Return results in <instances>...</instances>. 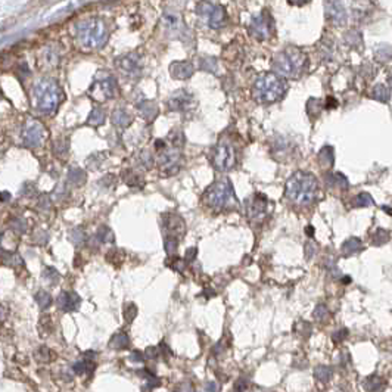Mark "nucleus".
Returning a JSON list of instances; mask_svg holds the SVG:
<instances>
[{"label":"nucleus","instance_id":"12","mask_svg":"<svg viewBox=\"0 0 392 392\" xmlns=\"http://www.w3.org/2000/svg\"><path fill=\"white\" fill-rule=\"evenodd\" d=\"M46 136L44 127L42 123H39L37 120H30L27 124L24 126L22 131H21V139H22V145L25 148H37L43 143V139Z\"/></svg>","mask_w":392,"mask_h":392},{"label":"nucleus","instance_id":"54","mask_svg":"<svg viewBox=\"0 0 392 392\" xmlns=\"http://www.w3.org/2000/svg\"><path fill=\"white\" fill-rule=\"evenodd\" d=\"M174 270H177V271H183L184 268H186V260H179L177 257L174 258V266H173Z\"/></svg>","mask_w":392,"mask_h":392},{"label":"nucleus","instance_id":"35","mask_svg":"<svg viewBox=\"0 0 392 392\" xmlns=\"http://www.w3.org/2000/svg\"><path fill=\"white\" fill-rule=\"evenodd\" d=\"M333 148H330V146H324L322 151H320V154H319V161H320V164L324 165V167H330L332 164H333Z\"/></svg>","mask_w":392,"mask_h":392},{"label":"nucleus","instance_id":"56","mask_svg":"<svg viewBox=\"0 0 392 392\" xmlns=\"http://www.w3.org/2000/svg\"><path fill=\"white\" fill-rule=\"evenodd\" d=\"M174 392H193V388L189 382H184L180 386H177V391Z\"/></svg>","mask_w":392,"mask_h":392},{"label":"nucleus","instance_id":"59","mask_svg":"<svg viewBox=\"0 0 392 392\" xmlns=\"http://www.w3.org/2000/svg\"><path fill=\"white\" fill-rule=\"evenodd\" d=\"M336 106V100L333 98H327V105L326 108H335Z\"/></svg>","mask_w":392,"mask_h":392},{"label":"nucleus","instance_id":"2","mask_svg":"<svg viewBox=\"0 0 392 392\" xmlns=\"http://www.w3.org/2000/svg\"><path fill=\"white\" fill-rule=\"evenodd\" d=\"M108 37H109L108 27H106L105 21L100 18L84 19L81 22H78L75 27L77 42L81 47L89 49V50L103 47L108 42Z\"/></svg>","mask_w":392,"mask_h":392},{"label":"nucleus","instance_id":"5","mask_svg":"<svg viewBox=\"0 0 392 392\" xmlns=\"http://www.w3.org/2000/svg\"><path fill=\"white\" fill-rule=\"evenodd\" d=\"M62 98V89L53 78H43L33 87V106L42 114H53Z\"/></svg>","mask_w":392,"mask_h":392},{"label":"nucleus","instance_id":"50","mask_svg":"<svg viewBox=\"0 0 392 392\" xmlns=\"http://www.w3.org/2000/svg\"><path fill=\"white\" fill-rule=\"evenodd\" d=\"M347 336H348V330H347V329H339V330H336L335 333L332 335V339H333V342H336V344H341Z\"/></svg>","mask_w":392,"mask_h":392},{"label":"nucleus","instance_id":"16","mask_svg":"<svg viewBox=\"0 0 392 392\" xmlns=\"http://www.w3.org/2000/svg\"><path fill=\"white\" fill-rule=\"evenodd\" d=\"M115 65L123 74L128 77H137L142 72V64L137 53H128V55L121 56L115 61Z\"/></svg>","mask_w":392,"mask_h":392},{"label":"nucleus","instance_id":"3","mask_svg":"<svg viewBox=\"0 0 392 392\" xmlns=\"http://www.w3.org/2000/svg\"><path fill=\"white\" fill-rule=\"evenodd\" d=\"M271 67L280 77L296 78L307 67V55L301 49L289 46L273 58Z\"/></svg>","mask_w":392,"mask_h":392},{"label":"nucleus","instance_id":"10","mask_svg":"<svg viewBox=\"0 0 392 392\" xmlns=\"http://www.w3.org/2000/svg\"><path fill=\"white\" fill-rule=\"evenodd\" d=\"M273 28H274V24H273V16L271 14L264 9L261 11L257 16H254L248 25V31L251 34L254 39L257 40H267L271 33H273Z\"/></svg>","mask_w":392,"mask_h":392},{"label":"nucleus","instance_id":"34","mask_svg":"<svg viewBox=\"0 0 392 392\" xmlns=\"http://www.w3.org/2000/svg\"><path fill=\"white\" fill-rule=\"evenodd\" d=\"M105 123V112L102 111L100 108H95L93 111L90 112L89 118H87V124L93 127L102 126Z\"/></svg>","mask_w":392,"mask_h":392},{"label":"nucleus","instance_id":"51","mask_svg":"<svg viewBox=\"0 0 392 392\" xmlns=\"http://www.w3.org/2000/svg\"><path fill=\"white\" fill-rule=\"evenodd\" d=\"M145 358H146V357H145V354H143V352H140V351H133V352L130 354V361H131V363H137V364L143 363V361H145Z\"/></svg>","mask_w":392,"mask_h":392},{"label":"nucleus","instance_id":"7","mask_svg":"<svg viewBox=\"0 0 392 392\" xmlns=\"http://www.w3.org/2000/svg\"><path fill=\"white\" fill-rule=\"evenodd\" d=\"M117 90H118V87H117L115 77L109 72L99 71L89 89V95L99 102H103V100L114 98L117 95Z\"/></svg>","mask_w":392,"mask_h":392},{"label":"nucleus","instance_id":"49","mask_svg":"<svg viewBox=\"0 0 392 392\" xmlns=\"http://www.w3.org/2000/svg\"><path fill=\"white\" fill-rule=\"evenodd\" d=\"M313 109H316V115L320 114V109H322V103L319 99H310L307 103V112L311 115L313 114Z\"/></svg>","mask_w":392,"mask_h":392},{"label":"nucleus","instance_id":"17","mask_svg":"<svg viewBox=\"0 0 392 392\" xmlns=\"http://www.w3.org/2000/svg\"><path fill=\"white\" fill-rule=\"evenodd\" d=\"M164 229L167 232L168 238H176L179 240L183 238V235L186 232V226H184L183 218L179 214H174V212H168L164 215Z\"/></svg>","mask_w":392,"mask_h":392},{"label":"nucleus","instance_id":"14","mask_svg":"<svg viewBox=\"0 0 392 392\" xmlns=\"http://www.w3.org/2000/svg\"><path fill=\"white\" fill-rule=\"evenodd\" d=\"M159 165H161L162 173L167 176H174L176 173H179V170L182 167V154H180L179 148L171 146L170 149L161 151Z\"/></svg>","mask_w":392,"mask_h":392},{"label":"nucleus","instance_id":"4","mask_svg":"<svg viewBox=\"0 0 392 392\" xmlns=\"http://www.w3.org/2000/svg\"><path fill=\"white\" fill-rule=\"evenodd\" d=\"M286 92V81L276 72H263L257 77L252 96L258 103H273L283 98Z\"/></svg>","mask_w":392,"mask_h":392},{"label":"nucleus","instance_id":"11","mask_svg":"<svg viewBox=\"0 0 392 392\" xmlns=\"http://www.w3.org/2000/svg\"><path fill=\"white\" fill-rule=\"evenodd\" d=\"M245 210H246V217L252 223H261L270 214V201L267 199L266 195L255 193L246 199Z\"/></svg>","mask_w":392,"mask_h":392},{"label":"nucleus","instance_id":"27","mask_svg":"<svg viewBox=\"0 0 392 392\" xmlns=\"http://www.w3.org/2000/svg\"><path fill=\"white\" fill-rule=\"evenodd\" d=\"M112 123H114V126L124 128V127L130 126L131 117L124 109H115V111L112 112Z\"/></svg>","mask_w":392,"mask_h":392},{"label":"nucleus","instance_id":"48","mask_svg":"<svg viewBox=\"0 0 392 392\" xmlns=\"http://www.w3.org/2000/svg\"><path fill=\"white\" fill-rule=\"evenodd\" d=\"M52 358H53V357H52V351L49 350V348L42 347L40 350L37 351V360H39V361H42V363H49Z\"/></svg>","mask_w":392,"mask_h":392},{"label":"nucleus","instance_id":"25","mask_svg":"<svg viewBox=\"0 0 392 392\" xmlns=\"http://www.w3.org/2000/svg\"><path fill=\"white\" fill-rule=\"evenodd\" d=\"M361 248H363V245H361V240H360V239L350 238L348 240H345V242L342 243L341 251H342V255H344V257H351V255H354L355 252L361 251Z\"/></svg>","mask_w":392,"mask_h":392},{"label":"nucleus","instance_id":"18","mask_svg":"<svg viewBox=\"0 0 392 392\" xmlns=\"http://www.w3.org/2000/svg\"><path fill=\"white\" fill-rule=\"evenodd\" d=\"M324 9H326V16L335 25H344L347 22L348 15H347L344 3H341V2H326Z\"/></svg>","mask_w":392,"mask_h":392},{"label":"nucleus","instance_id":"20","mask_svg":"<svg viewBox=\"0 0 392 392\" xmlns=\"http://www.w3.org/2000/svg\"><path fill=\"white\" fill-rule=\"evenodd\" d=\"M193 65L187 61H177L170 65V74L173 78L177 80H187L193 75Z\"/></svg>","mask_w":392,"mask_h":392},{"label":"nucleus","instance_id":"9","mask_svg":"<svg viewBox=\"0 0 392 392\" xmlns=\"http://www.w3.org/2000/svg\"><path fill=\"white\" fill-rule=\"evenodd\" d=\"M210 159L212 167L215 168V170H218V171H229L230 168H233L235 162H236L235 149H233L232 145L220 142L217 146H214L211 149Z\"/></svg>","mask_w":392,"mask_h":392},{"label":"nucleus","instance_id":"60","mask_svg":"<svg viewBox=\"0 0 392 392\" xmlns=\"http://www.w3.org/2000/svg\"><path fill=\"white\" fill-rule=\"evenodd\" d=\"M2 198H3L2 201H3V202H6V201H8V198H9V193H8V192H3V193H2Z\"/></svg>","mask_w":392,"mask_h":392},{"label":"nucleus","instance_id":"28","mask_svg":"<svg viewBox=\"0 0 392 392\" xmlns=\"http://www.w3.org/2000/svg\"><path fill=\"white\" fill-rule=\"evenodd\" d=\"M372 98L376 99V100H379V102L386 103V102H389V99H391V92L388 90V87H386V86H383V84H378V86H375V87H373V90H372Z\"/></svg>","mask_w":392,"mask_h":392},{"label":"nucleus","instance_id":"58","mask_svg":"<svg viewBox=\"0 0 392 392\" xmlns=\"http://www.w3.org/2000/svg\"><path fill=\"white\" fill-rule=\"evenodd\" d=\"M305 251H307V257L308 258H311L313 255H314V251H316V246H314V243H307L305 245Z\"/></svg>","mask_w":392,"mask_h":392},{"label":"nucleus","instance_id":"40","mask_svg":"<svg viewBox=\"0 0 392 392\" xmlns=\"http://www.w3.org/2000/svg\"><path fill=\"white\" fill-rule=\"evenodd\" d=\"M43 279L46 280L49 285H56L59 279H61V276H59V273L56 271L55 268H52V267H44V270H43Z\"/></svg>","mask_w":392,"mask_h":392},{"label":"nucleus","instance_id":"30","mask_svg":"<svg viewBox=\"0 0 392 392\" xmlns=\"http://www.w3.org/2000/svg\"><path fill=\"white\" fill-rule=\"evenodd\" d=\"M2 261H3V264L5 266H9V267H24V261L21 260V257L18 255V254H8V252L2 251Z\"/></svg>","mask_w":392,"mask_h":392},{"label":"nucleus","instance_id":"55","mask_svg":"<svg viewBox=\"0 0 392 392\" xmlns=\"http://www.w3.org/2000/svg\"><path fill=\"white\" fill-rule=\"evenodd\" d=\"M145 355H146V358H156L158 355H159V351H158V348H152V347H149L148 350H146V352H145Z\"/></svg>","mask_w":392,"mask_h":392},{"label":"nucleus","instance_id":"36","mask_svg":"<svg viewBox=\"0 0 392 392\" xmlns=\"http://www.w3.org/2000/svg\"><path fill=\"white\" fill-rule=\"evenodd\" d=\"M199 68L204 71H212L214 74L217 72V68H218V64H217V59L215 58H210V56H204L199 59Z\"/></svg>","mask_w":392,"mask_h":392},{"label":"nucleus","instance_id":"42","mask_svg":"<svg viewBox=\"0 0 392 392\" xmlns=\"http://www.w3.org/2000/svg\"><path fill=\"white\" fill-rule=\"evenodd\" d=\"M389 240V232H386V230H383V229H378L376 232H375V235H373V243L375 245H383V243H386Z\"/></svg>","mask_w":392,"mask_h":392},{"label":"nucleus","instance_id":"37","mask_svg":"<svg viewBox=\"0 0 392 392\" xmlns=\"http://www.w3.org/2000/svg\"><path fill=\"white\" fill-rule=\"evenodd\" d=\"M382 386H383V382L378 376H370L364 380V389L367 392H378L379 389H382Z\"/></svg>","mask_w":392,"mask_h":392},{"label":"nucleus","instance_id":"23","mask_svg":"<svg viewBox=\"0 0 392 392\" xmlns=\"http://www.w3.org/2000/svg\"><path fill=\"white\" fill-rule=\"evenodd\" d=\"M137 109H139L140 115L146 120V121H154L155 117L158 115V106L155 102H151V100H143L137 105Z\"/></svg>","mask_w":392,"mask_h":392},{"label":"nucleus","instance_id":"47","mask_svg":"<svg viewBox=\"0 0 392 392\" xmlns=\"http://www.w3.org/2000/svg\"><path fill=\"white\" fill-rule=\"evenodd\" d=\"M327 317H329V310L326 308V305L319 304V305L316 307V310H314V319L319 320V322H324Z\"/></svg>","mask_w":392,"mask_h":392},{"label":"nucleus","instance_id":"21","mask_svg":"<svg viewBox=\"0 0 392 392\" xmlns=\"http://www.w3.org/2000/svg\"><path fill=\"white\" fill-rule=\"evenodd\" d=\"M95 355L96 352H86L83 357V360L77 361V363L72 366V370L77 373V375H90L93 370H95Z\"/></svg>","mask_w":392,"mask_h":392},{"label":"nucleus","instance_id":"39","mask_svg":"<svg viewBox=\"0 0 392 392\" xmlns=\"http://www.w3.org/2000/svg\"><path fill=\"white\" fill-rule=\"evenodd\" d=\"M36 302L39 304V307L42 308V310H46V308L50 307V304H52V296L46 291H39L36 294Z\"/></svg>","mask_w":392,"mask_h":392},{"label":"nucleus","instance_id":"19","mask_svg":"<svg viewBox=\"0 0 392 392\" xmlns=\"http://www.w3.org/2000/svg\"><path fill=\"white\" fill-rule=\"evenodd\" d=\"M56 305L61 311H65V313H72V311H77L78 307L81 305V298L78 296V294L75 292H61L58 299H56Z\"/></svg>","mask_w":392,"mask_h":392},{"label":"nucleus","instance_id":"63","mask_svg":"<svg viewBox=\"0 0 392 392\" xmlns=\"http://www.w3.org/2000/svg\"><path fill=\"white\" fill-rule=\"evenodd\" d=\"M350 277H345V279H342V283H350Z\"/></svg>","mask_w":392,"mask_h":392},{"label":"nucleus","instance_id":"1","mask_svg":"<svg viewBox=\"0 0 392 392\" xmlns=\"http://www.w3.org/2000/svg\"><path fill=\"white\" fill-rule=\"evenodd\" d=\"M319 192V182L311 173L298 171L291 176L286 182L285 195L296 205L307 207L311 205Z\"/></svg>","mask_w":392,"mask_h":392},{"label":"nucleus","instance_id":"22","mask_svg":"<svg viewBox=\"0 0 392 392\" xmlns=\"http://www.w3.org/2000/svg\"><path fill=\"white\" fill-rule=\"evenodd\" d=\"M108 242H114V233L111 232V229H108L106 226H102L99 227L98 232L92 236L90 239V245L92 248H99L100 245L103 243H108Z\"/></svg>","mask_w":392,"mask_h":392},{"label":"nucleus","instance_id":"29","mask_svg":"<svg viewBox=\"0 0 392 392\" xmlns=\"http://www.w3.org/2000/svg\"><path fill=\"white\" fill-rule=\"evenodd\" d=\"M86 171L81 168H71L68 171V182L74 186H81L86 183Z\"/></svg>","mask_w":392,"mask_h":392},{"label":"nucleus","instance_id":"13","mask_svg":"<svg viewBox=\"0 0 392 392\" xmlns=\"http://www.w3.org/2000/svg\"><path fill=\"white\" fill-rule=\"evenodd\" d=\"M161 22H162V27L165 28L167 34H171L173 37L183 39V36H186V33H189V30L183 22L182 15L177 11L167 9L161 18Z\"/></svg>","mask_w":392,"mask_h":392},{"label":"nucleus","instance_id":"38","mask_svg":"<svg viewBox=\"0 0 392 392\" xmlns=\"http://www.w3.org/2000/svg\"><path fill=\"white\" fill-rule=\"evenodd\" d=\"M373 205V199L369 193H358V195L354 198V207L357 208H366V207H372Z\"/></svg>","mask_w":392,"mask_h":392},{"label":"nucleus","instance_id":"15","mask_svg":"<svg viewBox=\"0 0 392 392\" xmlns=\"http://www.w3.org/2000/svg\"><path fill=\"white\" fill-rule=\"evenodd\" d=\"M167 105L170 111L186 112L195 108V98L186 90H177L168 99Z\"/></svg>","mask_w":392,"mask_h":392},{"label":"nucleus","instance_id":"24","mask_svg":"<svg viewBox=\"0 0 392 392\" xmlns=\"http://www.w3.org/2000/svg\"><path fill=\"white\" fill-rule=\"evenodd\" d=\"M326 184L329 187H333V189H347L348 187V180L344 174L341 173H335V174H327L326 176Z\"/></svg>","mask_w":392,"mask_h":392},{"label":"nucleus","instance_id":"64","mask_svg":"<svg viewBox=\"0 0 392 392\" xmlns=\"http://www.w3.org/2000/svg\"><path fill=\"white\" fill-rule=\"evenodd\" d=\"M388 81H389V86H391V89H392V75H389V78H388Z\"/></svg>","mask_w":392,"mask_h":392},{"label":"nucleus","instance_id":"32","mask_svg":"<svg viewBox=\"0 0 392 392\" xmlns=\"http://www.w3.org/2000/svg\"><path fill=\"white\" fill-rule=\"evenodd\" d=\"M375 58L379 62H383V64L388 62L392 58V47L389 44H379L375 49Z\"/></svg>","mask_w":392,"mask_h":392},{"label":"nucleus","instance_id":"31","mask_svg":"<svg viewBox=\"0 0 392 392\" xmlns=\"http://www.w3.org/2000/svg\"><path fill=\"white\" fill-rule=\"evenodd\" d=\"M345 43L351 46V47H357V49H361L363 46V37L360 34V31L357 30H351L345 34Z\"/></svg>","mask_w":392,"mask_h":392},{"label":"nucleus","instance_id":"41","mask_svg":"<svg viewBox=\"0 0 392 392\" xmlns=\"http://www.w3.org/2000/svg\"><path fill=\"white\" fill-rule=\"evenodd\" d=\"M70 239L74 245H77V246H81L84 242H86V235H84L83 229H80V227H75V229H72V230L70 232Z\"/></svg>","mask_w":392,"mask_h":392},{"label":"nucleus","instance_id":"45","mask_svg":"<svg viewBox=\"0 0 392 392\" xmlns=\"http://www.w3.org/2000/svg\"><path fill=\"white\" fill-rule=\"evenodd\" d=\"M164 245H165V252H167V255H174L176 252H177V245H179V239L176 238H168L165 236V242H164Z\"/></svg>","mask_w":392,"mask_h":392},{"label":"nucleus","instance_id":"57","mask_svg":"<svg viewBox=\"0 0 392 392\" xmlns=\"http://www.w3.org/2000/svg\"><path fill=\"white\" fill-rule=\"evenodd\" d=\"M205 391L218 392V385H217L215 382H207V383H205Z\"/></svg>","mask_w":392,"mask_h":392},{"label":"nucleus","instance_id":"33","mask_svg":"<svg viewBox=\"0 0 392 392\" xmlns=\"http://www.w3.org/2000/svg\"><path fill=\"white\" fill-rule=\"evenodd\" d=\"M314 376L323 383H327L333 376V370L329 366H317L314 370Z\"/></svg>","mask_w":392,"mask_h":392},{"label":"nucleus","instance_id":"61","mask_svg":"<svg viewBox=\"0 0 392 392\" xmlns=\"http://www.w3.org/2000/svg\"><path fill=\"white\" fill-rule=\"evenodd\" d=\"M305 232H307V233H310V236H313V233H314V229H313V227H307V229H305Z\"/></svg>","mask_w":392,"mask_h":392},{"label":"nucleus","instance_id":"46","mask_svg":"<svg viewBox=\"0 0 392 392\" xmlns=\"http://www.w3.org/2000/svg\"><path fill=\"white\" fill-rule=\"evenodd\" d=\"M136 316H137V307L133 302L126 304V308H124V319H126V322L131 323L136 319Z\"/></svg>","mask_w":392,"mask_h":392},{"label":"nucleus","instance_id":"8","mask_svg":"<svg viewBox=\"0 0 392 392\" xmlns=\"http://www.w3.org/2000/svg\"><path fill=\"white\" fill-rule=\"evenodd\" d=\"M198 15L208 28L218 30L226 24L227 15L221 5L214 2H201L198 3Z\"/></svg>","mask_w":392,"mask_h":392},{"label":"nucleus","instance_id":"52","mask_svg":"<svg viewBox=\"0 0 392 392\" xmlns=\"http://www.w3.org/2000/svg\"><path fill=\"white\" fill-rule=\"evenodd\" d=\"M246 386H248V379L240 378L238 382L235 383V388H233V391L235 392L246 391Z\"/></svg>","mask_w":392,"mask_h":392},{"label":"nucleus","instance_id":"6","mask_svg":"<svg viewBox=\"0 0 392 392\" xmlns=\"http://www.w3.org/2000/svg\"><path fill=\"white\" fill-rule=\"evenodd\" d=\"M204 202L214 211H227L239 208V202L235 195L233 186L227 179L211 184L204 193Z\"/></svg>","mask_w":392,"mask_h":392},{"label":"nucleus","instance_id":"62","mask_svg":"<svg viewBox=\"0 0 392 392\" xmlns=\"http://www.w3.org/2000/svg\"><path fill=\"white\" fill-rule=\"evenodd\" d=\"M383 210H385V212H388V214H391V215H392V208H388V207H383Z\"/></svg>","mask_w":392,"mask_h":392},{"label":"nucleus","instance_id":"26","mask_svg":"<svg viewBox=\"0 0 392 392\" xmlns=\"http://www.w3.org/2000/svg\"><path fill=\"white\" fill-rule=\"evenodd\" d=\"M128 345H130V338L124 332L115 333L109 341V347L112 350H126Z\"/></svg>","mask_w":392,"mask_h":392},{"label":"nucleus","instance_id":"44","mask_svg":"<svg viewBox=\"0 0 392 392\" xmlns=\"http://www.w3.org/2000/svg\"><path fill=\"white\" fill-rule=\"evenodd\" d=\"M9 226H11V229L14 230L15 233H18V235H22V233L27 232V223L22 218H14Z\"/></svg>","mask_w":392,"mask_h":392},{"label":"nucleus","instance_id":"43","mask_svg":"<svg viewBox=\"0 0 392 392\" xmlns=\"http://www.w3.org/2000/svg\"><path fill=\"white\" fill-rule=\"evenodd\" d=\"M295 332L298 333V335L304 336V338H308V336L311 335V324L308 322H304V320H301V322H298L295 324Z\"/></svg>","mask_w":392,"mask_h":392},{"label":"nucleus","instance_id":"53","mask_svg":"<svg viewBox=\"0 0 392 392\" xmlns=\"http://www.w3.org/2000/svg\"><path fill=\"white\" fill-rule=\"evenodd\" d=\"M196 254H198V249H196L195 246L193 248H189L187 251H186V263H190V261H193L196 258Z\"/></svg>","mask_w":392,"mask_h":392}]
</instances>
